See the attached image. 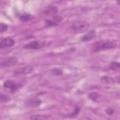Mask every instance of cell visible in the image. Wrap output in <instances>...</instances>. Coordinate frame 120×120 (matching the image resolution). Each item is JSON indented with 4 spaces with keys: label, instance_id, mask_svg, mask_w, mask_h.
<instances>
[{
    "label": "cell",
    "instance_id": "obj_16",
    "mask_svg": "<svg viewBox=\"0 0 120 120\" xmlns=\"http://www.w3.org/2000/svg\"><path fill=\"white\" fill-rule=\"evenodd\" d=\"M0 102L1 103L7 102H8L9 101H10L11 99V98L9 96L7 95H5V94H0Z\"/></svg>",
    "mask_w": 120,
    "mask_h": 120
},
{
    "label": "cell",
    "instance_id": "obj_19",
    "mask_svg": "<svg viewBox=\"0 0 120 120\" xmlns=\"http://www.w3.org/2000/svg\"><path fill=\"white\" fill-rule=\"evenodd\" d=\"M8 29V25L4 23L0 22V32H4L7 30Z\"/></svg>",
    "mask_w": 120,
    "mask_h": 120
},
{
    "label": "cell",
    "instance_id": "obj_4",
    "mask_svg": "<svg viewBox=\"0 0 120 120\" xmlns=\"http://www.w3.org/2000/svg\"><path fill=\"white\" fill-rule=\"evenodd\" d=\"M34 72V68L31 66H26L20 67L13 71V75L15 76L20 77L30 74Z\"/></svg>",
    "mask_w": 120,
    "mask_h": 120
},
{
    "label": "cell",
    "instance_id": "obj_11",
    "mask_svg": "<svg viewBox=\"0 0 120 120\" xmlns=\"http://www.w3.org/2000/svg\"><path fill=\"white\" fill-rule=\"evenodd\" d=\"M58 8L55 6H49L43 11V13L46 15H54L58 13Z\"/></svg>",
    "mask_w": 120,
    "mask_h": 120
},
{
    "label": "cell",
    "instance_id": "obj_13",
    "mask_svg": "<svg viewBox=\"0 0 120 120\" xmlns=\"http://www.w3.org/2000/svg\"><path fill=\"white\" fill-rule=\"evenodd\" d=\"M100 97V95L97 92H92L88 95V98L93 102H96Z\"/></svg>",
    "mask_w": 120,
    "mask_h": 120
},
{
    "label": "cell",
    "instance_id": "obj_9",
    "mask_svg": "<svg viewBox=\"0 0 120 120\" xmlns=\"http://www.w3.org/2000/svg\"><path fill=\"white\" fill-rule=\"evenodd\" d=\"M15 43V40L10 37H6L1 39L0 42V48L11 47Z\"/></svg>",
    "mask_w": 120,
    "mask_h": 120
},
{
    "label": "cell",
    "instance_id": "obj_1",
    "mask_svg": "<svg viewBox=\"0 0 120 120\" xmlns=\"http://www.w3.org/2000/svg\"><path fill=\"white\" fill-rule=\"evenodd\" d=\"M117 44L115 41L110 40L97 41L91 46V50L93 52H99L115 48Z\"/></svg>",
    "mask_w": 120,
    "mask_h": 120
},
{
    "label": "cell",
    "instance_id": "obj_17",
    "mask_svg": "<svg viewBox=\"0 0 120 120\" xmlns=\"http://www.w3.org/2000/svg\"><path fill=\"white\" fill-rule=\"evenodd\" d=\"M112 81V78L107 76H103L101 77V82L104 84H108Z\"/></svg>",
    "mask_w": 120,
    "mask_h": 120
},
{
    "label": "cell",
    "instance_id": "obj_18",
    "mask_svg": "<svg viewBox=\"0 0 120 120\" xmlns=\"http://www.w3.org/2000/svg\"><path fill=\"white\" fill-rule=\"evenodd\" d=\"M31 120H44V119H47V118L45 116H42L40 115H34L31 116L30 118Z\"/></svg>",
    "mask_w": 120,
    "mask_h": 120
},
{
    "label": "cell",
    "instance_id": "obj_6",
    "mask_svg": "<svg viewBox=\"0 0 120 120\" xmlns=\"http://www.w3.org/2000/svg\"><path fill=\"white\" fill-rule=\"evenodd\" d=\"M18 61V59L15 57H8L4 58L0 62V68H4L15 65Z\"/></svg>",
    "mask_w": 120,
    "mask_h": 120
},
{
    "label": "cell",
    "instance_id": "obj_15",
    "mask_svg": "<svg viewBox=\"0 0 120 120\" xmlns=\"http://www.w3.org/2000/svg\"><path fill=\"white\" fill-rule=\"evenodd\" d=\"M111 70H119L120 68V63L119 62H112L109 66Z\"/></svg>",
    "mask_w": 120,
    "mask_h": 120
},
{
    "label": "cell",
    "instance_id": "obj_5",
    "mask_svg": "<svg viewBox=\"0 0 120 120\" xmlns=\"http://www.w3.org/2000/svg\"><path fill=\"white\" fill-rule=\"evenodd\" d=\"M46 44V41H41L38 40H33L23 46V48L26 49L37 50L44 47Z\"/></svg>",
    "mask_w": 120,
    "mask_h": 120
},
{
    "label": "cell",
    "instance_id": "obj_20",
    "mask_svg": "<svg viewBox=\"0 0 120 120\" xmlns=\"http://www.w3.org/2000/svg\"><path fill=\"white\" fill-rule=\"evenodd\" d=\"M53 73L56 75H60L62 74V70L59 68H55L52 70Z\"/></svg>",
    "mask_w": 120,
    "mask_h": 120
},
{
    "label": "cell",
    "instance_id": "obj_14",
    "mask_svg": "<svg viewBox=\"0 0 120 120\" xmlns=\"http://www.w3.org/2000/svg\"><path fill=\"white\" fill-rule=\"evenodd\" d=\"M80 110H81V107L79 106L76 105L73 111L71 113H70L68 115V117L71 118H75V117H76L78 115V114H79Z\"/></svg>",
    "mask_w": 120,
    "mask_h": 120
},
{
    "label": "cell",
    "instance_id": "obj_7",
    "mask_svg": "<svg viewBox=\"0 0 120 120\" xmlns=\"http://www.w3.org/2000/svg\"><path fill=\"white\" fill-rule=\"evenodd\" d=\"M63 21V18L60 15H54L51 18L45 20V23L48 26H55L60 23Z\"/></svg>",
    "mask_w": 120,
    "mask_h": 120
},
{
    "label": "cell",
    "instance_id": "obj_3",
    "mask_svg": "<svg viewBox=\"0 0 120 120\" xmlns=\"http://www.w3.org/2000/svg\"><path fill=\"white\" fill-rule=\"evenodd\" d=\"M22 87V84L21 82L14 80H7L3 83V87L11 92L15 91Z\"/></svg>",
    "mask_w": 120,
    "mask_h": 120
},
{
    "label": "cell",
    "instance_id": "obj_8",
    "mask_svg": "<svg viewBox=\"0 0 120 120\" xmlns=\"http://www.w3.org/2000/svg\"><path fill=\"white\" fill-rule=\"evenodd\" d=\"M42 100L37 98H29L25 102V105L28 108H35L40 105Z\"/></svg>",
    "mask_w": 120,
    "mask_h": 120
},
{
    "label": "cell",
    "instance_id": "obj_21",
    "mask_svg": "<svg viewBox=\"0 0 120 120\" xmlns=\"http://www.w3.org/2000/svg\"><path fill=\"white\" fill-rule=\"evenodd\" d=\"M114 112V109L111 107L107 108L105 110V113L108 115H112V114H113Z\"/></svg>",
    "mask_w": 120,
    "mask_h": 120
},
{
    "label": "cell",
    "instance_id": "obj_10",
    "mask_svg": "<svg viewBox=\"0 0 120 120\" xmlns=\"http://www.w3.org/2000/svg\"><path fill=\"white\" fill-rule=\"evenodd\" d=\"M96 36V33L94 30H92L86 34L82 35L80 38V40L82 42H88L92 40L95 38Z\"/></svg>",
    "mask_w": 120,
    "mask_h": 120
},
{
    "label": "cell",
    "instance_id": "obj_12",
    "mask_svg": "<svg viewBox=\"0 0 120 120\" xmlns=\"http://www.w3.org/2000/svg\"><path fill=\"white\" fill-rule=\"evenodd\" d=\"M19 19L23 22H27L31 20L33 18V16L28 13H23L19 15Z\"/></svg>",
    "mask_w": 120,
    "mask_h": 120
},
{
    "label": "cell",
    "instance_id": "obj_2",
    "mask_svg": "<svg viewBox=\"0 0 120 120\" xmlns=\"http://www.w3.org/2000/svg\"><path fill=\"white\" fill-rule=\"evenodd\" d=\"M90 24L84 21H76L70 26V29L75 33H82L86 31L89 28Z\"/></svg>",
    "mask_w": 120,
    "mask_h": 120
}]
</instances>
